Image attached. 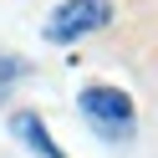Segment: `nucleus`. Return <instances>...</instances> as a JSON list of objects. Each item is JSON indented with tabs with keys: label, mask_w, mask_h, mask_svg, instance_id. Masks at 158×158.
I'll list each match as a JSON object with an SVG mask.
<instances>
[{
	"label": "nucleus",
	"mask_w": 158,
	"mask_h": 158,
	"mask_svg": "<svg viewBox=\"0 0 158 158\" xmlns=\"http://www.w3.org/2000/svg\"><path fill=\"white\" fill-rule=\"evenodd\" d=\"M107 21H112V0H61V5L46 15L41 36L56 41V46H72V41H82V36L102 31Z\"/></svg>",
	"instance_id": "f257e3e1"
},
{
	"label": "nucleus",
	"mask_w": 158,
	"mask_h": 158,
	"mask_svg": "<svg viewBox=\"0 0 158 158\" xmlns=\"http://www.w3.org/2000/svg\"><path fill=\"white\" fill-rule=\"evenodd\" d=\"M77 107H82V117L102 138H127L133 133V97H127L123 87H87V92L77 97Z\"/></svg>",
	"instance_id": "f03ea898"
},
{
	"label": "nucleus",
	"mask_w": 158,
	"mask_h": 158,
	"mask_svg": "<svg viewBox=\"0 0 158 158\" xmlns=\"http://www.w3.org/2000/svg\"><path fill=\"white\" fill-rule=\"evenodd\" d=\"M10 133L21 138V143L31 148L36 158H66L61 148L51 143V133H46V123H41V117H36V112H15V117H10Z\"/></svg>",
	"instance_id": "7ed1b4c3"
},
{
	"label": "nucleus",
	"mask_w": 158,
	"mask_h": 158,
	"mask_svg": "<svg viewBox=\"0 0 158 158\" xmlns=\"http://www.w3.org/2000/svg\"><path fill=\"white\" fill-rule=\"evenodd\" d=\"M21 77H26V61H21L15 51H0V97L10 92V87L21 82Z\"/></svg>",
	"instance_id": "20e7f679"
}]
</instances>
